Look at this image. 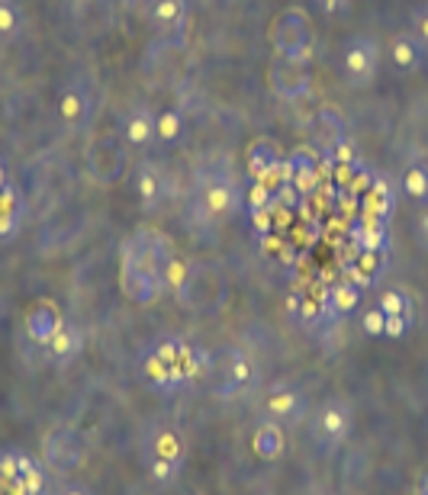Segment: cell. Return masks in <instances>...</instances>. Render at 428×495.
<instances>
[{
	"instance_id": "1",
	"label": "cell",
	"mask_w": 428,
	"mask_h": 495,
	"mask_svg": "<svg viewBox=\"0 0 428 495\" xmlns=\"http://www.w3.org/2000/svg\"><path fill=\"white\" fill-rule=\"evenodd\" d=\"M119 286L126 300L135 306H155L164 293V277H161L158 257L149 251L142 232H135L119 248Z\"/></svg>"
},
{
	"instance_id": "2",
	"label": "cell",
	"mask_w": 428,
	"mask_h": 495,
	"mask_svg": "<svg viewBox=\"0 0 428 495\" xmlns=\"http://www.w3.org/2000/svg\"><path fill=\"white\" fill-rule=\"evenodd\" d=\"M271 45H274V58L294 65H310L316 52V33L306 17L303 7H284L280 17L271 27Z\"/></svg>"
},
{
	"instance_id": "3",
	"label": "cell",
	"mask_w": 428,
	"mask_h": 495,
	"mask_svg": "<svg viewBox=\"0 0 428 495\" xmlns=\"http://www.w3.org/2000/svg\"><path fill=\"white\" fill-rule=\"evenodd\" d=\"M84 168L88 177L100 187H113L119 184L129 171V145L123 141V135L107 133L97 135V139L88 145V155H84Z\"/></svg>"
},
{
	"instance_id": "4",
	"label": "cell",
	"mask_w": 428,
	"mask_h": 495,
	"mask_svg": "<svg viewBox=\"0 0 428 495\" xmlns=\"http://www.w3.org/2000/svg\"><path fill=\"white\" fill-rule=\"evenodd\" d=\"M42 460L45 467L58 473V476H72L84 467V460H88V441H84V434L78 428H52V431H45L42 438Z\"/></svg>"
},
{
	"instance_id": "5",
	"label": "cell",
	"mask_w": 428,
	"mask_h": 495,
	"mask_svg": "<svg viewBox=\"0 0 428 495\" xmlns=\"http://www.w3.org/2000/svg\"><path fill=\"white\" fill-rule=\"evenodd\" d=\"M196 203L210 219H223L239 209L241 194L235 187L233 174L223 168H203L196 174Z\"/></svg>"
},
{
	"instance_id": "6",
	"label": "cell",
	"mask_w": 428,
	"mask_h": 495,
	"mask_svg": "<svg viewBox=\"0 0 428 495\" xmlns=\"http://www.w3.org/2000/svg\"><path fill=\"white\" fill-rule=\"evenodd\" d=\"M380 68V45L371 35H348L341 45V78L351 88H367Z\"/></svg>"
},
{
	"instance_id": "7",
	"label": "cell",
	"mask_w": 428,
	"mask_h": 495,
	"mask_svg": "<svg viewBox=\"0 0 428 495\" xmlns=\"http://www.w3.org/2000/svg\"><path fill=\"white\" fill-rule=\"evenodd\" d=\"M351 422H355L351 408L341 399H329V402H322L316 418H312V438L322 451H335L339 444L348 441Z\"/></svg>"
},
{
	"instance_id": "8",
	"label": "cell",
	"mask_w": 428,
	"mask_h": 495,
	"mask_svg": "<svg viewBox=\"0 0 428 495\" xmlns=\"http://www.w3.org/2000/svg\"><path fill=\"white\" fill-rule=\"evenodd\" d=\"M149 19H152L155 33L161 35V42L184 45L190 27L187 0H149Z\"/></svg>"
},
{
	"instance_id": "9",
	"label": "cell",
	"mask_w": 428,
	"mask_h": 495,
	"mask_svg": "<svg viewBox=\"0 0 428 495\" xmlns=\"http://www.w3.org/2000/svg\"><path fill=\"white\" fill-rule=\"evenodd\" d=\"M268 80H271L274 97L284 100V103H296V100L310 97V90H312L310 65H294V62H284V58H274V62H271Z\"/></svg>"
},
{
	"instance_id": "10",
	"label": "cell",
	"mask_w": 428,
	"mask_h": 495,
	"mask_svg": "<svg viewBox=\"0 0 428 495\" xmlns=\"http://www.w3.org/2000/svg\"><path fill=\"white\" fill-rule=\"evenodd\" d=\"M55 113H58L65 129L80 133L90 123V116H94V97H90L88 84L80 78L72 80V84H65L62 94H58V103H55Z\"/></svg>"
},
{
	"instance_id": "11",
	"label": "cell",
	"mask_w": 428,
	"mask_h": 495,
	"mask_svg": "<svg viewBox=\"0 0 428 495\" xmlns=\"http://www.w3.org/2000/svg\"><path fill=\"white\" fill-rule=\"evenodd\" d=\"M62 322H65V316H62V309H58V302L42 296V300L29 302L27 316H23V331H27V338L33 345L45 347L55 338V331L62 328Z\"/></svg>"
},
{
	"instance_id": "12",
	"label": "cell",
	"mask_w": 428,
	"mask_h": 495,
	"mask_svg": "<svg viewBox=\"0 0 428 495\" xmlns=\"http://www.w3.org/2000/svg\"><path fill=\"white\" fill-rule=\"evenodd\" d=\"M133 187L142 212H158L168 200V177L155 161H139L133 171Z\"/></svg>"
},
{
	"instance_id": "13",
	"label": "cell",
	"mask_w": 428,
	"mask_h": 495,
	"mask_svg": "<svg viewBox=\"0 0 428 495\" xmlns=\"http://www.w3.org/2000/svg\"><path fill=\"white\" fill-rule=\"evenodd\" d=\"M142 380L155 389V392H178V389L187 386V373L180 370L178 363L161 361L158 354L149 351L142 361Z\"/></svg>"
},
{
	"instance_id": "14",
	"label": "cell",
	"mask_w": 428,
	"mask_h": 495,
	"mask_svg": "<svg viewBox=\"0 0 428 495\" xmlns=\"http://www.w3.org/2000/svg\"><path fill=\"white\" fill-rule=\"evenodd\" d=\"M155 119H158V113H155L152 106L145 103H135L129 113L123 116V141L129 145V148H149L155 141Z\"/></svg>"
},
{
	"instance_id": "15",
	"label": "cell",
	"mask_w": 428,
	"mask_h": 495,
	"mask_svg": "<svg viewBox=\"0 0 428 495\" xmlns=\"http://www.w3.org/2000/svg\"><path fill=\"white\" fill-rule=\"evenodd\" d=\"M425 42L419 39V33H400L393 35L390 42V65L400 74H416L425 65Z\"/></svg>"
},
{
	"instance_id": "16",
	"label": "cell",
	"mask_w": 428,
	"mask_h": 495,
	"mask_svg": "<svg viewBox=\"0 0 428 495\" xmlns=\"http://www.w3.org/2000/svg\"><path fill=\"white\" fill-rule=\"evenodd\" d=\"M303 412H306L303 392H296L294 386H280L264 399V415H268V422L294 424L303 418Z\"/></svg>"
},
{
	"instance_id": "17",
	"label": "cell",
	"mask_w": 428,
	"mask_h": 495,
	"mask_svg": "<svg viewBox=\"0 0 428 495\" xmlns=\"http://www.w3.org/2000/svg\"><path fill=\"white\" fill-rule=\"evenodd\" d=\"M357 306H361V286H355L351 280L335 283L322 296V312H325L329 322H345V318L355 316Z\"/></svg>"
},
{
	"instance_id": "18",
	"label": "cell",
	"mask_w": 428,
	"mask_h": 495,
	"mask_svg": "<svg viewBox=\"0 0 428 495\" xmlns=\"http://www.w3.org/2000/svg\"><path fill=\"white\" fill-rule=\"evenodd\" d=\"M84 351V331H80L74 322H62V328L55 331V338L45 345V357L55 363V367H68L74 363Z\"/></svg>"
},
{
	"instance_id": "19",
	"label": "cell",
	"mask_w": 428,
	"mask_h": 495,
	"mask_svg": "<svg viewBox=\"0 0 428 495\" xmlns=\"http://www.w3.org/2000/svg\"><path fill=\"white\" fill-rule=\"evenodd\" d=\"M149 451H152V460L168 463V467H174L178 473H180V467H184V460H187V444H184L180 431H174V428H158V431L152 434V441H149Z\"/></svg>"
},
{
	"instance_id": "20",
	"label": "cell",
	"mask_w": 428,
	"mask_h": 495,
	"mask_svg": "<svg viewBox=\"0 0 428 495\" xmlns=\"http://www.w3.org/2000/svg\"><path fill=\"white\" fill-rule=\"evenodd\" d=\"M161 277H164V290L174 293L180 306H190V302H194L190 300V293H194V286H196V274H194V267H190L187 257L174 255L168 264H164Z\"/></svg>"
},
{
	"instance_id": "21",
	"label": "cell",
	"mask_w": 428,
	"mask_h": 495,
	"mask_svg": "<svg viewBox=\"0 0 428 495\" xmlns=\"http://www.w3.org/2000/svg\"><path fill=\"white\" fill-rule=\"evenodd\" d=\"M351 239H355V248H361V251H380V255L390 251V229H386L384 219H374V216L355 219Z\"/></svg>"
},
{
	"instance_id": "22",
	"label": "cell",
	"mask_w": 428,
	"mask_h": 495,
	"mask_svg": "<svg viewBox=\"0 0 428 495\" xmlns=\"http://www.w3.org/2000/svg\"><path fill=\"white\" fill-rule=\"evenodd\" d=\"M384 270H386V255L355 248V261H351V267H348V280L355 283V286L371 290V286H377V280L384 277Z\"/></svg>"
},
{
	"instance_id": "23",
	"label": "cell",
	"mask_w": 428,
	"mask_h": 495,
	"mask_svg": "<svg viewBox=\"0 0 428 495\" xmlns=\"http://www.w3.org/2000/svg\"><path fill=\"white\" fill-rule=\"evenodd\" d=\"M251 451L255 457L264 460V463H274L287 453V434H284V424L277 422H264L258 431L251 434Z\"/></svg>"
},
{
	"instance_id": "24",
	"label": "cell",
	"mask_w": 428,
	"mask_h": 495,
	"mask_svg": "<svg viewBox=\"0 0 428 495\" xmlns=\"http://www.w3.org/2000/svg\"><path fill=\"white\" fill-rule=\"evenodd\" d=\"M245 161H248V174L255 177V180H268V177L274 174L277 168H280L284 155L277 151V145L271 139H255L248 145V155H245Z\"/></svg>"
},
{
	"instance_id": "25",
	"label": "cell",
	"mask_w": 428,
	"mask_h": 495,
	"mask_svg": "<svg viewBox=\"0 0 428 495\" xmlns=\"http://www.w3.org/2000/svg\"><path fill=\"white\" fill-rule=\"evenodd\" d=\"M251 380H255V361H251V354L233 347V351L225 354V386L219 389V392L245 389Z\"/></svg>"
},
{
	"instance_id": "26",
	"label": "cell",
	"mask_w": 428,
	"mask_h": 495,
	"mask_svg": "<svg viewBox=\"0 0 428 495\" xmlns=\"http://www.w3.org/2000/svg\"><path fill=\"white\" fill-rule=\"evenodd\" d=\"M393 209H396V196H393L390 184H386L384 177H374L371 190L364 194V216H374V219L390 222Z\"/></svg>"
},
{
	"instance_id": "27",
	"label": "cell",
	"mask_w": 428,
	"mask_h": 495,
	"mask_svg": "<svg viewBox=\"0 0 428 495\" xmlns=\"http://www.w3.org/2000/svg\"><path fill=\"white\" fill-rule=\"evenodd\" d=\"M284 161L290 164V171H294V180L296 177H300V180H312V177H319L322 180V155L312 148V145H296Z\"/></svg>"
},
{
	"instance_id": "28",
	"label": "cell",
	"mask_w": 428,
	"mask_h": 495,
	"mask_svg": "<svg viewBox=\"0 0 428 495\" xmlns=\"http://www.w3.org/2000/svg\"><path fill=\"white\" fill-rule=\"evenodd\" d=\"M180 139H184V113L180 110H161L158 119H155V141L174 148Z\"/></svg>"
},
{
	"instance_id": "29",
	"label": "cell",
	"mask_w": 428,
	"mask_h": 495,
	"mask_svg": "<svg viewBox=\"0 0 428 495\" xmlns=\"http://www.w3.org/2000/svg\"><path fill=\"white\" fill-rule=\"evenodd\" d=\"M377 309L384 312V316L416 318V306H412L409 293H406V290H386V293H380V300H377Z\"/></svg>"
},
{
	"instance_id": "30",
	"label": "cell",
	"mask_w": 428,
	"mask_h": 495,
	"mask_svg": "<svg viewBox=\"0 0 428 495\" xmlns=\"http://www.w3.org/2000/svg\"><path fill=\"white\" fill-rule=\"evenodd\" d=\"M23 33V10L17 0H0V42Z\"/></svg>"
},
{
	"instance_id": "31",
	"label": "cell",
	"mask_w": 428,
	"mask_h": 495,
	"mask_svg": "<svg viewBox=\"0 0 428 495\" xmlns=\"http://www.w3.org/2000/svg\"><path fill=\"white\" fill-rule=\"evenodd\" d=\"M402 194L409 196L412 203H428V171L425 168H409L402 177Z\"/></svg>"
},
{
	"instance_id": "32",
	"label": "cell",
	"mask_w": 428,
	"mask_h": 495,
	"mask_svg": "<svg viewBox=\"0 0 428 495\" xmlns=\"http://www.w3.org/2000/svg\"><path fill=\"white\" fill-rule=\"evenodd\" d=\"M319 126H322V135H325V148H332L335 141L345 139V119H341V113L335 106H322Z\"/></svg>"
},
{
	"instance_id": "33",
	"label": "cell",
	"mask_w": 428,
	"mask_h": 495,
	"mask_svg": "<svg viewBox=\"0 0 428 495\" xmlns=\"http://www.w3.org/2000/svg\"><path fill=\"white\" fill-rule=\"evenodd\" d=\"M384 328H386V316L380 309H367L364 318H361V331H364L367 338H380L384 335Z\"/></svg>"
},
{
	"instance_id": "34",
	"label": "cell",
	"mask_w": 428,
	"mask_h": 495,
	"mask_svg": "<svg viewBox=\"0 0 428 495\" xmlns=\"http://www.w3.org/2000/svg\"><path fill=\"white\" fill-rule=\"evenodd\" d=\"M412 322H416V318H406V316H386L384 335H386V338H402V335H409V331H412Z\"/></svg>"
},
{
	"instance_id": "35",
	"label": "cell",
	"mask_w": 428,
	"mask_h": 495,
	"mask_svg": "<svg viewBox=\"0 0 428 495\" xmlns=\"http://www.w3.org/2000/svg\"><path fill=\"white\" fill-rule=\"evenodd\" d=\"M23 492L27 495H45V479H42V467L33 469L23 476Z\"/></svg>"
},
{
	"instance_id": "36",
	"label": "cell",
	"mask_w": 428,
	"mask_h": 495,
	"mask_svg": "<svg viewBox=\"0 0 428 495\" xmlns=\"http://www.w3.org/2000/svg\"><path fill=\"white\" fill-rule=\"evenodd\" d=\"M149 473H152V479L155 483H161V486H164V483H174V476H178V469L168 467V463H158V460L149 463Z\"/></svg>"
},
{
	"instance_id": "37",
	"label": "cell",
	"mask_w": 428,
	"mask_h": 495,
	"mask_svg": "<svg viewBox=\"0 0 428 495\" xmlns=\"http://www.w3.org/2000/svg\"><path fill=\"white\" fill-rule=\"evenodd\" d=\"M316 7H319L325 17H341V13L351 7V0H316Z\"/></svg>"
},
{
	"instance_id": "38",
	"label": "cell",
	"mask_w": 428,
	"mask_h": 495,
	"mask_svg": "<svg viewBox=\"0 0 428 495\" xmlns=\"http://www.w3.org/2000/svg\"><path fill=\"white\" fill-rule=\"evenodd\" d=\"M416 239H419V245L428 251V203L419 209V216H416Z\"/></svg>"
},
{
	"instance_id": "39",
	"label": "cell",
	"mask_w": 428,
	"mask_h": 495,
	"mask_svg": "<svg viewBox=\"0 0 428 495\" xmlns=\"http://www.w3.org/2000/svg\"><path fill=\"white\" fill-rule=\"evenodd\" d=\"M419 39L422 42H428V13L422 17V23H419Z\"/></svg>"
},
{
	"instance_id": "40",
	"label": "cell",
	"mask_w": 428,
	"mask_h": 495,
	"mask_svg": "<svg viewBox=\"0 0 428 495\" xmlns=\"http://www.w3.org/2000/svg\"><path fill=\"white\" fill-rule=\"evenodd\" d=\"M62 495H90V492H88V489H80V486H68Z\"/></svg>"
},
{
	"instance_id": "41",
	"label": "cell",
	"mask_w": 428,
	"mask_h": 495,
	"mask_svg": "<svg viewBox=\"0 0 428 495\" xmlns=\"http://www.w3.org/2000/svg\"><path fill=\"white\" fill-rule=\"evenodd\" d=\"M419 495H428V469L422 473V479H419Z\"/></svg>"
},
{
	"instance_id": "42",
	"label": "cell",
	"mask_w": 428,
	"mask_h": 495,
	"mask_svg": "<svg viewBox=\"0 0 428 495\" xmlns=\"http://www.w3.org/2000/svg\"><path fill=\"white\" fill-rule=\"evenodd\" d=\"M123 4H126V7H135V4H139V0H123Z\"/></svg>"
},
{
	"instance_id": "43",
	"label": "cell",
	"mask_w": 428,
	"mask_h": 495,
	"mask_svg": "<svg viewBox=\"0 0 428 495\" xmlns=\"http://www.w3.org/2000/svg\"><path fill=\"white\" fill-rule=\"evenodd\" d=\"M425 52H428V42H425Z\"/></svg>"
}]
</instances>
